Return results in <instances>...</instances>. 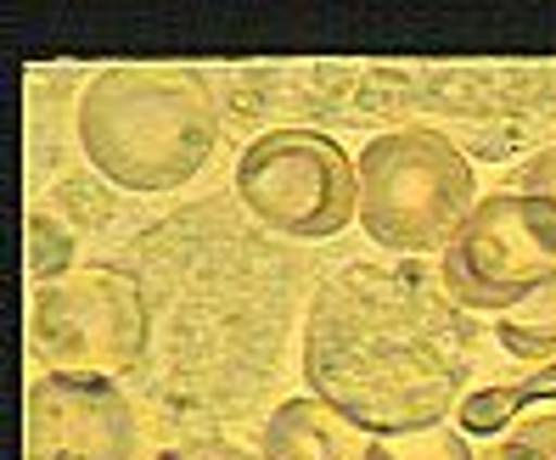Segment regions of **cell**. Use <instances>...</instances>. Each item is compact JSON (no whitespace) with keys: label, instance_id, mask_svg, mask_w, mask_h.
I'll return each instance as SVG.
<instances>
[{"label":"cell","instance_id":"9","mask_svg":"<svg viewBox=\"0 0 556 460\" xmlns=\"http://www.w3.org/2000/svg\"><path fill=\"white\" fill-rule=\"evenodd\" d=\"M540 399H556V366H540L529 376H517V382H495V387H478L462 399V410H455V426L462 433H501V426H511L529 405Z\"/></svg>","mask_w":556,"mask_h":460},{"label":"cell","instance_id":"14","mask_svg":"<svg viewBox=\"0 0 556 460\" xmlns=\"http://www.w3.org/2000/svg\"><path fill=\"white\" fill-rule=\"evenodd\" d=\"M28 242H35V247H28V270H35L40 281H46V276H51V281H62L56 270L74 258V242L62 237L56 225H51V242H46V214H35V219H28Z\"/></svg>","mask_w":556,"mask_h":460},{"label":"cell","instance_id":"2","mask_svg":"<svg viewBox=\"0 0 556 460\" xmlns=\"http://www.w3.org/2000/svg\"><path fill=\"white\" fill-rule=\"evenodd\" d=\"M214 136V90L180 62H124L79 95V146L124 191L186 186L208 163Z\"/></svg>","mask_w":556,"mask_h":460},{"label":"cell","instance_id":"10","mask_svg":"<svg viewBox=\"0 0 556 460\" xmlns=\"http://www.w3.org/2000/svg\"><path fill=\"white\" fill-rule=\"evenodd\" d=\"M495 343L529 366H556V276H545L529 298L495 315Z\"/></svg>","mask_w":556,"mask_h":460},{"label":"cell","instance_id":"11","mask_svg":"<svg viewBox=\"0 0 556 460\" xmlns=\"http://www.w3.org/2000/svg\"><path fill=\"white\" fill-rule=\"evenodd\" d=\"M366 460H478L462 426H428V433H382L371 438Z\"/></svg>","mask_w":556,"mask_h":460},{"label":"cell","instance_id":"13","mask_svg":"<svg viewBox=\"0 0 556 460\" xmlns=\"http://www.w3.org/2000/svg\"><path fill=\"white\" fill-rule=\"evenodd\" d=\"M517 191H522V196H534V208L545 214V230H551V242H556V146H545L540 157L522 163Z\"/></svg>","mask_w":556,"mask_h":460},{"label":"cell","instance_id":"8","mask_svg":"<svg viewBox=\"0 0 556 460\" xmlns=\"http://www.w3.org/2000/svg\"><path fill=\"white\" fill-rule=\"evenodd\" d=\"M366 433L320 399H287L265 421L258 455L265 460H366Z\"/></svg>","mask_w":556,"mask_h":460},{"label":"cell","instance_id":"5","mask_svg":"<svg viewBox=\"0 0 556 460\" xmlns=\"http://www.w3.org/2000/svg\"><path fill=\"white\" fill-rule=\"evenodd\" d=\"M237 196L276 237L320 242L359 219L354 157L315 129H270L237 163Z\"/></svg>","mask_w":556,"mask_h":460},{"label":"cell","instance_id":"1","mask_svg":"<svg viewBox=\"0 0 556 460\" xmlns=\"http://www.w3.org/2000/svg\"><path fill=\"white\" fill-rule=\"evenodd\" d=\"M472 366L462 304L416 265H349L320 281L304 320L309 399L371 433L444 426Z\"/></svg>","mask_w":556,"mask_h":460},{"label":"cell","instance_id":"3","mask_svg":"<svg viewBox=\"0 0 556 460\" xmlns=\"http://www.w3.org/2000/svg\"><path fill=\"white\" fill-rule=\"evenodd\" d=\"M354 175L366 237L405 258L444 253L478 208L472 163L439 129H394V136L366 141V152L354 157Z\"/></svg>","mask_w":556,"mask_h":460},{"label":"cell","instance_id":"4","mask_svg":"<svg viewBox=\"0 0 556 460\" xmlns=\"http://www.w3.org/2000/svg\"><path fill=\"white\" fill-rule=\"evenodd\" d=\"M147 298L124 270H74L46 281L28 309V348L62 376H124L147 354Z\"/></svg>","mask_w":556,"mask_h":460},{"label":"cell","instance_id":"12","mask_svg":"<svg viewBox=\"0 0 556 460\" xmlns=\"http://www.w3.org/2000/svg\"><path fill=\"white\" fill-rule=\"evenodd\" d=\"M478 460H556V416L517 421L501 444H489Z\"/></svg>","mask_w":556,"mask_h":460},{"label":"cell","instance_id":"7","mask_svg":"<svg viewBox=\"0 0 556 460\" xmlns=\"http://www.w3.org/2000/svg\"><path fill=\"white\" fill-rule=\"evenodd\" d=\"M23 460H141V421L108 376L46 371L28 382Z\"/></svg>","mask_w":556,"mask_h":460},{"label":"cell","instance_id":"15","mask_svg":"<svg viewBox=\"0 0 556 460\" xmlns=\"http://www.w3.org/2000/svg\"><path fill=\"white\" fill-rule=\"evenodd\" d=\"M157 460H265V455H253V449H242L231 438H186L175 449H163Z\"/></svg>","mask_w":556,"mask_h":460},{"label":"cell","instance_id":"6","mask_svg":"<svg viewBox=\"0 0 556 460\" xmlns=\"http://www.w3.org/2000/svg\"><path fill=\"white\" fill-rule=\"evenodd\" d=\"M545 276H556V242L545 230V214L534 208V196L522 191L483 196L467 214V225L455 230V242L444 247V265H439L444 292L478 315H506Z\"/></svg>","mask_w":556,"mask_h":460}]
</instances>
